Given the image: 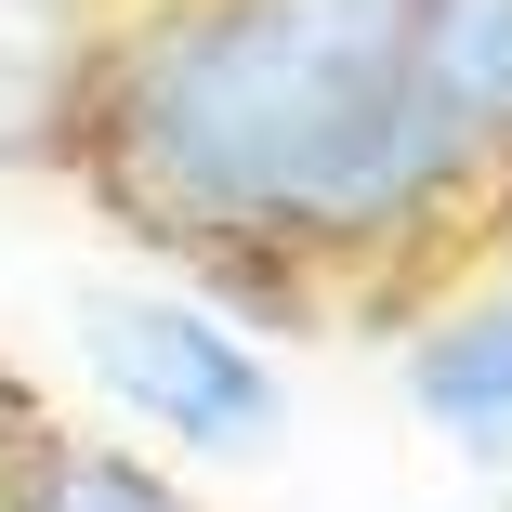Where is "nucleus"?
<instances>
[{"label": "nucleus", "instance_id": "nucleus-1", "mask_svg": "<svg viewBox=\"0 0 512 512\" xmlns=\"http://www.w3.org/2000/svg\"><path fill=\"white\" fill-rule=\"evenodd\" d=\"M499 158L421 79V0H158L92 79V184L237 289L421 237Z\"/></svg>", "mask_w": 512, "mask_h": 512}, {"label": "nucleus", "instance_id": "nucleus-2", "mask_svg": "<svg viewBox=\"0 0 512 512\" xmlns=\"http://www.w3.org/2000/svg\"><path fill=\"white\" fill-rule=\"evenodd\" d=\"M79 355H92V381H106L132 421H158V434L197 447V460L276 447V368H263L224 316L171 302V289H92V302H79Z\"/></svg>", "mask_w": 512, "mask_h": 512}, {"label": "nucleus", "instance_id": "nucleus-3", "mask_svg": "<svg viewBox=\"0 0 512 512\" xmlns=\"http://www.w3.org/2000/svg\"><path fill=\"white\" fill-rule=\"evenodd\" d=\"M407 407L473 460V473H512V289H473L407 342Z\"/></svg>", "mask_w": 512, "mask_h": 512}, {"label": "nucleus", "instance_id": "nucleus-4", "mask_svg": "<svg viewBox=\"0 0 512 512\" xmlns=\"http://www.w3.org/2000/svg\"><path fill=\"white\" fill-rule=\"evenodd\" d=\"M0 512H184L171 473L119 460V447H66V434H14L0 447Z\"/></svg>", "mask_w": 512, "mask_h": 512}, {"label": "nucleus", "instance_id": "nucleus-5", "mask_svg": "<svg viewBox=\"0 0 512 512\" xmlns=\"http://www.w3.org/2000/svg\"><path fill=\"white\" fill-rule=\"evenodd\" d=\"M421 79L486 145H512V0H421Z\"/></svg>", "mask_w": 512, "mask_h": 512}]
</instances>
